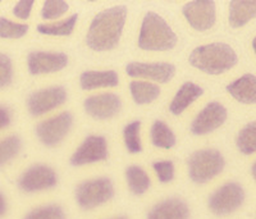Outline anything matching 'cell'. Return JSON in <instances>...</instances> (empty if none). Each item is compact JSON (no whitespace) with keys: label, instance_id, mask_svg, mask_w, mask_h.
<instances>
[{"label":"cell","instance_id":"1","mask_svg":"<svg viewBox=\"0 0 256 219\" xmlns=\"http://www.w3.org/2000/svg\"><path fill=\"white\" fill-rule=\"evenodd\" d=\"M127 18L124 6L105 9L92 20L86 36V44L95 52H106L118 45Z\"/></svg>","mask_w":256,"mask_h":219},{"label":"cell","instance_id":"2","mask_svg":"<svg viewBox=\"0 0 256 219\" xmlns=\"http://www.w3.org/2000/svg\"><path fill=\"white\" fill-rule=\"evenodd\" d=\"M237 54L228 44L214 42L196 48L190 56V63L208 74H220L237 64Z\"/></svg>","mask_w":256,"mask_h":219},{"label":"cell","instance_id":"3","mask_svg":"<svg viewBox=\"0 0 256 219\" xmlns=\"http://www.w3.org/2000/svg\"><path fill=\"white\" fill-rule=\"evenodd\" d=\"M177 45V35L163 18L148 12L142 20L138 36V46L142 50L166 52Z\"/></svg>","mask_w":256,"mask_h":219},{"label":"cell","instance_id":"4","mask_svg":"<svg viewBox=\"0 0 256 219\" xmlns=\"http://www.w3.org/2000/svg\"><path fill=\"white\" fill-rule=\"evenodd\" d=\"M226 162L223 155L214 149H205L195 152L190 156V178L196 184H205L224 170Z\"/></svg>","mask_w":256,"mask_h":219},{"label":"cell","instance_id":"5","mask_svg":"<svg viewBox=\"0 0 256 219\" xmlns=\"http://www.w3.org/2000/svg\"><path fill=\"white\" fill-rule=\"evenodd\" d=\"M114 186L110 180L96 178L80 184L76 188V202L84 210H92L113 199Z\"/></svg>","mask_w":256,"mask_h":219},{"label":"cell","instance_id":"6","mask_svg":"<svg viewBox=\"0 0 256 219\" xmlns=\"http://www.w3.org/2000/svg\"><path fill=\"white\" fill-rule=\"evenodd\" d=\"M244 202V191L241 184L236 182H228L210 195L208 206L212 214L224 216L238 210Z\"/></svg>","mask_w":256,"mask_h":219},{"label":"cell","instance_id":"7","mask_svg":"<svg viewBox=\"0 0 256 219\" xmlns=\"http://www.w3.org/2000/svg\"><path fill=\"white\" fill-rule=\"evenodd\" d=\"M73 124V117L70 112H63L56 117L42 120L36 126V134L46 146H56L63 140Z\"/></svg>","mask_w":256,"mask_h":219},{"label":"cell","instance_id":"8","mask_svg":"<svg viewBox=\"0 0 256 219\" xmlns=\"http://www.w3.org/2000/svg\"><path fill=\"white\" fill-rule=\"evenodd\" d=\"M58 184V177L52 168L42 164H38L26 170L20 176L18 186L24 192H38V191L49 190Z\"/></svg>","mask_w":256,"mask_h":219},{"label":"cell","instance_id":"9","mask_svg":"<svg viewBox=\"0 0 256 219\" xmlns=\"http://www.w3.org/2000/svg\"><path fill=\"white\" fill-rule=\"evenodd\" d=\"M184 18L196 31H206L216 24V2L212 0H195L190 2L182 9Z\"/></svg>","mask_w":256,"mask_h":219},{"label":"cell","instance_id":"10","mask_svg":"<svg viewBox=\"0 0 256 219\" xmlns=\"http://www.w3.org/2000/svg\"><path fill=\"white\" fill-rule=\"evenodd\" d=\"M67 100V91L60 86L44 88L36 91L28 98V110L34 117H38L42 114L52 112V109L59 108Z\"/></svg>","mask_w":256,"mask_h":219},{"label":"cell","instance_id":"11","mask_svg":"<svg viewBox=\"0 0 256 219\" xmlns=\"http://www.w3.org/2000/svg\"><path fill=\"white\" fill-rule=\"evenodd\" d=\"M227 120V109L220 102H209L191 124V132L198 136L216 131Z\"/></svg>","mask_w":256,"mask_h":219},{"label":"cell","instance_id":"12","mask_svg":"<svg viewBox=\"0 0 256 219\" xmlns=\"http://www.w3.org/2000/svg\"><path fill=\"white\" fill-rule=\"evenodd\" d=\"M108 158V145L102 136H88L70 158L74 166L105 160Z\"/></svg>","mask_w":256,"mask_h":219},{"label":"cell","instance_id":"13","mask_svg":"<svg viewBox=\"0 0 256 219\" xmlns=\"http://www.w3.org/2000/svg\"><path fill=\"white\" fill-rule=\"evenodd\" d=\"M126 72L134 78L152 80L159 84H166L174 77L176 67L170 63H130Z\"/></svg>","mask_w":256,"mask_h":219},{"label":"cell","instance_id":"14","mask_svg":"<svg viewBox=\"0 0 256 219\" xmlns=\"http://www.w3.org/2000/svg\"><path fill=\"white\" fill-rule=\"evenodd\" d=\"M84 110L96 120H108L114 117L122 108V102L116 94L105 92L88 96L84 102Z\"/></svg>","mask_w":256,"mask_h":219},{"label":"cell","instance_id":"15","mask_svg":"<svg viewBox=\"0 0 256 219\" xmlns=\"http://www.w3.org/2000/svg\"><path fill=\"white\" fill-rule=\"evenodd\" d=\"M31 74H45L63 70L68 63V56L64 53L34 52L27 59Z\"/></svg>","mask_w":256,"mask_h":219},{"label":"cell","instance_id":"16","mask_svg":"<svg viewBox=\"0 0 256 219\" xmlns=\"http://www.w3.org/2000/svg\"><path fill=\"white\" fill-rule=\"evenodd\" d=\"M187 202L178 198H170L158 202L148 210L146 219H190Z\"/></svg>","mask_w":256,"mask_h":219},{"label":"cell","instance_id":"17","mask_svg":"<svg viewBox=\"0 0 256 219\" xmlns=\"http://www.w3.org/2000/svg\"><path fill=\"white\" fill-rule=\"evenodd\" d=\"M227 91L244 104H256V76L248 73L227 86Z\"/></svg>","mask_w":256,"mask_h":219},{"label":"cell","instance_id":"18","mask_svg":"<svg viewBox=\"0 0 256 219\" xmlns=\"http://www.w3.org/2000/svg\"><path fill=\"white\" fill-rule=\"evenodd\" d=\"M81 88L84 90H95L102 88H116L120 78L114 70H88L81 74Z\"/></svg>","mask_w":256,"mask_h":219},{"label":"cell","instance_id":"19","mask_svg":"<svg viewBox=\"0 0 256 219\" xmlns=\"http://www.w3.org/2000/svg\"><path fill=\"white\" fill-rule=\"evenodd\" d=\"M202 94H204V90L200 86H198L194 82H186L180 86V88L176 94L174 99L169 106V110L172 112V114H174V116H180Z\"/></svg>","mask_w":256,"mask_h":219},{"label":"cell","instance_id":"20","mask_svg":"<svg viewBox=\"0 0 256 219\" xmlns=\"http://www.w3.org/2000/svg\"><path fill=\"white\" fill-rule=\"evenodd\" d=\"M256 18V0H233L230 3V24L233 28L244 26Z\"/></svg>","mask_w":256,"mask_h":219},{"label":"cell","instance_id":"21","mask_svg":"<svg viewBox=\"0 0 256 219\" xmlns=\"http://www.w3.org/2000/svg\"><path fill=\"white\" fill-rule=\"evenodd\" d=\"M130 90H131L134 102L138 106L154 102L160 95L159 86L146 81H132L130 85Z\"/></svg>","mask_w":256,"mask_h":219},{"label":"cell","instance_id":"22","mask_svg":"<svg viewBox=\"0 0 256 219\" xmlns=\"http://www.w3.org/2000/svg\"><path fill=\"white\" fill-rule=\"evenodd\" d=\"M126 177H127L128 187H130V190L134 195H142V194H145L148 190L150 184H152L148 174L141 166H128L127 170H126Z\"/></svg>","mask_w":256,"mask_h":219},{"label":"cell","instance_id":"23","mask_svg":"<svg viewBox=\"0 0 256 219\" xmlns=\"http://www.w3.org/2000/svg\"><path fill=\"white\" fill-rule=\"evenodd\" d=\"M152 142L160 149H172L176 145V136L166 123L156 120L152 127Z\"/></svg>","mask_w":256,"mask_h":219},{"label":"cell","instance_id":"24","mask_svg":"<svg viewBox=\"0 0 256 219\" xmlns=\"http://www.w3.org/2000/svg\"><path fill=\"white\" fill-rule=\"evenodd\" d=\"M78 16L73 14L56 24H42L38 26V31L42 35L52 36H70L74 30Z\"/></svg>","mask_w":256,"mask_h":219},{"label":"cell","instance_id":"25","mask_svg":"<svg viewBox=\"0 0 256 219\" xmlns=\"http://www.w3.org/2000/svg\"><path fill=\"white\" fill-rule=\"evenodd\" d=\"M237 148L244 155L256 152V122H251L241 130L237 138Z\"/></svg>","mask_w":256,"mask_h":219},{"label":"cell","instance_id":"26","mask_svg":"<svg viewBox=\"0 0 256 219\" xmlns=\"http://www.w3.org/2000/svg\"><path fill=\"white\" fill-rule=\"evenodd\" d=\"M140 128L141 122L140 120H134L132 123H128L124 127L123 131V136H124V144L126 148L132 154H137L142 150V145H141L140 138Z\"/></svg>","mask_w":256,"mask_h":219},{"label":"cell","instance_id":"27","mask_svg":"<svg viewBox=\"0 0 256 219\" xmlns=\"http://www.w3.org/2000/svg\"><path fill=\"white\" fill-rule=\"evenodd\" d=\"M24 219H67V216L60 205L48 204L30 210Z\"/></svg>","mask_w":256,"mask_h":219},{"label":"cell","instance_id":"28","mask_svg":"<svg viewBox=\"0 0 256 219\" xmlns=\"http://www.w3.org/2000/svg\"><path fill=\"white\" fill-rule=\"evenodd\" d=\"M20 146L22 142L17 136H8L0 140V166H3L4 164L16 158V155L20 152Z\"/></svg>","mask_w":256,"mask_h":219},{"label":"cell","instance_id":"29","mask_svg":"<svg viewBox=\"0 0 256 219\" xmlns=\"http://www.w3.org/2000/svg\"><path fill=\"white\" fill-rule=\"evenodd\" d=\"M28 28V24H17V22L0 17V38H20L26 35Z\"/></svg>","mask_w":256,"mask_h":219},{"label":"cell","instance_id":"30","mask_svg":"<svg viewBox=\"0 0 256 219\" xmlns=\"http://www.w3.org/2000/svg\"><path fill=\"white\" fill-rule=\"evenodd\" d=\"M68 9L70 6L64 0H46L41 10V16L44 20H56L66 14Z\"/></svg>","mask_w":256,"mask_h":219},{"label":"cell","instance_id":"31","mask_svg":"<svg viewBox=\"0 0 256 219\" xmlns=\"http://www.w3.org/2000/svg\"><path fill=\"white\" fill-rule=\"evenodd\" d=\"M155 173H156L158 178L162 184H166L170 182L174 178V164L170 160H162V162H155L152 164Z\"/></svg>","mask_w":256,"mask_h":219},{"label":"cell","instance_id":"32","mask_svg":"<svg viewBox=\"0 0 256 219\" xmlns=\"http://www.w3.org/2000/svg\"><path fill=\"white\" fill-rule=\"evenodd\" d=\"M13 80L12 60L6 54L0 53V88L10 85Z\"/></svg>","mask_w":256,"mask_h":219},{"label":"cell","instance_id":"33","mask_svg":"<svg viewBox=\"0 0 256 219\" xmlns=\"http://www.w3.org/2000/svg\"><path fill=\"white\" fill-rule=\"evenodd\" d=\"M34 4H35L34 0H20L13 8V14L20 20H27L31 14Z\"/></svg>","mask_w":256,"mask_h":219},{"label":"cell","instance_id":"34","mask_svg":"<svg viewBox=\"0 0 256 219\" xmlns=\"http://www.w3.org/2000/svg\"><path fill=\"white\" fill-rule=\"evenodd\" d=\"M10 120H12V117L8 109L0 106V130L8 127L10 124Z\"/></svg>","mask_w":256,"mask_h":219},{"label":"cell","instance_id":"35","mask_svg":"<svg viewBox=\"0 0 256 219\" xmlns=\"http://www.w3.org/2000/svg\"><path fill=\"white\" fill-rule=\"evenodd\" d=\"M6 210H8V204H6V196L3 195V192L0 191V218H3L6 214Z\"/></svg>","mask_w":256,"mask_h":219},{"label":"cell","instance_id":"36","mask_svg":"<svg viewBox=\"0 0 256 219\" xmlns=\"http://www.w3.org/2000/svg\"><path fill=\"white\" fill-rule=\"evenodd\" d=\"M251 173H252V177L255 178V181H256V163H254L252 168H251Z\"/></svg>","mask_w":256,"mask_h":219},{"label":"cell","instance_id":"37","mask_svg":"<svg viewBox=\"0 0 256 219\" xmlns=\"http://www.w3.org/2000/svg\"><path fill=\"white\" fill-rule=\"evenodd\" d=\"M252 49H254V52H255V54H256V38L252 40Z\"/></svg>","mask_w":256,"mask_h":219},{"label":"cell","instance_id":"38","mask_svg":"<svg viewBox=\"0 0 256 219\" xmlns=\"http://www.w3.org/2000/svg\"><path fill=\"white\" fill-rule=\"evenodd\" d=\"M109 219H128L126 216H114V218H109Z\"/></svg>","mask_w":256,"mask_h":219}]
</instances>
